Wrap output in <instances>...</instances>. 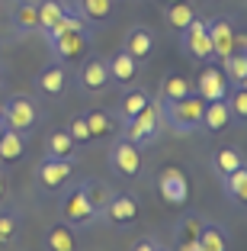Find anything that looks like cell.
I'll return each mask as SVG.
<instances>
[{
    "mask_svg": "<svg viewBox=\"0 0 247 251\" xmlns=\"http://www.w3.org/2000/svg\"><path fill=\"white\" fill-rule=\"evenodd\" d=\"M157 251H170V248H164V245H157Z\"/></svg>",
    "mask_w": 247,
    "mask_h": 251,
    "instance_id": "41",
    "label": "cell"
},
{
    "mask_svg": "<svg viewBox=\"0 0 247 251\" xmlns=\"http://www.w3.org/2000/svg\"><path fill=\"white\" fill-rule=\"evenodd\" d=\"M77 13L87 23H106L112 16V0H77Z\"/></svg>",
    "mask_w": 247,
    "mask_h": 251,
    "instance_id": "31",
    "label": "cell"
},
{
    "mask_svg": "<svg viewBox=\"0 0 247 251\" xmlns=\"http://www.w3.org/2000/svg\"><path fill=\"white\" fill-rule=\"evenodd\" d=\"M135 219H138V200L132 197V193H116L112 190L106 209H103V222H109L112 229H129Z\"/></svg>",
    "mask_w": 247,
    "mask_h": 251,
    "instance_id": "9",
    "label": "cell"
},
{
    "mask_svg": "<svg viewBox=\"0 0 247 251\" xmlns=\"http://www.w3.org/2000/svg\"><path fill=\"white\" fill-rule=\"evenodd\" d=\"M231 126V113H228L225 100H209L202 110V129L205 132H225Z\"/></svg>",
    "mask_w": 247,
    "mask_h": 251,
    "instance_id": "23",
    "label": "cell"
},
{
    "mask_svg": "<svg viewBox=\"0 0 247 251\" xmlns=\"http://www.w3.org/2000/svg\"><path fill=\"white\" fill-rule=\"evenodd\" d=\"M222 180V193H225V200L231 203V206L244 209L247 206V168H238L231 171V174H225Z\"/></svg>",
    "mask_w": 247,
    "mask_h": 251,
    "instance_id": "20",
    "label": "cell"
},
{
    "mask_svg": "<svg viewBox=\"0 0 247 251\" xmlns=\"http://www.w3.org/2000/svg\"><path fill=\"white\" fill-rule=\"evenodd\" d=\"M20 229H22V219L16 209H3L0 213V248L3 245H13L20 238Z\"/></svg>",
    "mask_w": 247,
    "mask_h": 251,
    "instance_id": "32",
    "label": "cell"
},
{
    "mask_svg": "<svg viewBox=\"0 0 247 251\" xmlns=\"http://www.w3.org/2000/svg\"><path fill=\"white\" fill-rule=\"evenodd\" d=\"M167 3H180V0H167Z\"/></svg>",
    "mask_w": 247,
    "mask_h": 251,
    "instance_id": "43",
    "label": "cell"
},
{
    "mask_svg": "<svg viewBox=\"0 0 247 251\" xmlns=\"http://www.w3.org/2000/svg\"><path fill=\"white\" fill-rule=\"evenodd\" d=\"M154 45H157V39H154V32L148 29V26H132V29L125 32V39H122V49L138 61V65H145V61L154 55Z\"/></svg>",
    "mask_w": 247,
    "mask_h": 251,
    "instance_id": "15",
    "label": "cell"
},
{
    "mask_svg": "<svg viewBox=\"0 0 247 251\" xmlns=\"http://www.w3.org/2000/svg\"><path fill=\"white\" fill-rule=\"evenodd\" d=\"M42 248L45 251H77V229H71L67 222L48 226L42 235Z\"/></svg>",
    "mask_w": 247,
    "mask_h": 251,
    "instance_id": "18",
    "label": "cell"
},
{
    "mask_svg": "<svg viewBox=\"0 0 247 251\" xmlns=\"http://www.w3.org/2000/svg\"><path fill=\"white\" fill-rule=\"evenodd\" d=\"M65 132L71 135L77 145H90V142H93V135H90V126H87V119H84V113H77V116L67 119V129H65Z\"/></svg>",
    "mask_w": 247,
    "mask_h": 251,
    "instance_id": "35",
    "label": "cell"
},
{
    "mask_svg": "<svg viewBox=\"0 0 247 251\" xmlns=\"http://www.w3.org/2000/svg\"><path fill=\"white\" fill-rule=\"evenodd\" d=\"M13 26H16V32H39V10H36V3L32 0H20L13 7Z\"/></svg>",
    "mask_w": 247,
    "mask_h": 251,
    "instance_id": "27",
    "label": "cell"
},
{
    "mask_svg": "<svg viewBox=\"0 0 247 251\" xmlns=\"http://www.w3.org/2000/svg\"><path fill=\"white\" fill-rule=\"evenodd\" d=\"M177 251H202V248H199L196 238H180V242H177Z\"/></svg>",
    "mask_w": 247,
    "mask_h": 251,
    "instance_id": "38",
    "label": "cell"
},
{
    "mask_svg": "<svg viewBox=\"0 0 247 251\" xmlns=\"http://www.w3.org/2000/svg\"><path fill=\"white\" fill-rule=\"evenodd\" d=\"M193 16H196V10L189 7L186 0H180V3H170V7H167L164 20H167V26H170V29H177V32H180V29H186V26H189V20H193Z\"/></svg>",
    "mask_w": 247,
    "mask_h": 251,
    "instance_id": "33",
    "label": "cell"
},
{
    "mask_svg": "<svg viewBox=\"0 0 247 251\" xmlns=\"http://www.w3.org/2000/svg\"><path fill=\"white\" fill-rule=\"evenodd\" d=\"M234 39H238V32H234V23L228 20V16H215V20H209V42H212V55H215V61L228 58V55L234 52Z\"/></svg>",
    "mask_w": 247,
    "mask_h": 251,
    "instance_id": "14",
    "label": "cell"
},
{
    "mask_svg": "<svg viewBox=\"0 0 247 251\" xmlns=\"http://www.w3.org/2000/svg\"><path fill=\"white\" fill-rule=\"evenodd\" d=\"M0 116H3V100H0Z\"/></svg>",
    "mask_w": 247,
    "mask_h": 251,
    "instance_id": "42",
    "label": "cell"
},
{
    "mask_svg": "<svg viewBox=\"0 0 247 251\" xmlns=\"http://www.w3.org/2000/svg\"><path fill=\"white\" fill-rule=\"evenodd\" d=\"M84 119H87L90 135H93V139H106V135H112V123H109V116L103 110H87V113H84Z\"/></svg>",
    "mask_w": 247,
    "mask_h": 251,
    "instance_id": "34",
    "label": "cell"
},
{
    "mask_svg": "<svg viewBox=\"0 0 247 251\" xmlns=\"http://www.w3.org/2000/svg\"><path fill=\"white\" fill-rule=\"evenodd\" d=\"M109 168H112V174H119V177L135 180L141 174V148L132 145L125 135H116L112 145H109Z\"/></svg>",
    "mask_w": 247,
    "mask_h": 251,
    "instance_id": "6",
    "label": "cell"
},
{
    "mask_svg": "<svg viewBox=\"0 0 247 251\" xmlns=\"http://www.w3.org/2000/svg\"><path fill=\"white\" fill-rule=\"evenodd\" d=\"M202 110H205V100L199 94H186V97H180V100H164V103H160L164 126L177 135L199 132V129H202Z\"/></svg>",
    "mask_w": 247,
    "mask_h": 251,
    "instance_id": "1",
    "label": "cell"
},
{
    "mask_svg": "<svg viewBox=\"0 0 247 251\" xmlns=\"http://www.w3.org/2000/svg\"><path fill=\"white\" fill-rule=\"evenodd\" d=\"M26 135L13 132V129H3L0 126V164H16L22 161V155H26Z\"/></svg>",
    "mask_w": 247,
    "mask_h": 251,
    "instance_id": "21",
    "label": "cell"
},
{
    "mask_svg": "<svg viewBox=\"0 0 247 251\" xmlns=\"http://www.w3.org/2000/svg\"><path fill=\"white\" fill-rule=\"evenodd\" d=\"M48 49H51V58L55 61H71L80 58V55L90 49V23L84 26H71V29H58V32H48Z\"/></svg>",
    "mask_w": 247,
    "mask_h": 251,
    "instance_id": "4",
    "label": "cell"
},
{
    "mask_svg": "<svg viewBox=\"0 0 247 251\" xmlns=\"http://www.w3.org/2000/svg\"><path fill=\"white\" fill-rule=\"evenodd\" d=\"M42 123V103L29 94H13L3 100V116H0V126L3 129H13L20 135H29L36 126Z\"/></svg>",
    "mask_w": 247,
    "mask_h": 251,
    "instance_id": "3",
    "label": "cell"
},
{
    "mask_svg": "<svg viewBox=\"0 0 247 251\" xmlns=\"http://www.w3.org/2000/svg\"><path fill=\"white\" fill-rule=\"evenodd\" d=\"M61 216H65V222L71 229H90L96 222V213L90 209L87 200H84L80 187H74V190H67L65 197H61Z\"/></svg>",
    "mask_w": 247,
    "mask_h": 251,
    "instance_id": "10",
    "label": "cell"
},
{
    "mask_svg": "<svg viewBox=\"0 0 247 251\" xmlns=\"http://www.w3.org/2000/svg\"><path fill=\"white\" fill-rule=\"evenodd\" d=\"M225 103H228V113H231V123L244 126L247 123V87L244 84H231Z\"/></svg>",
    "mask_w": 247,
    "mask_h": 251,
    "instance_id": "30",
    "label": "cell"
},
{
    "mask_svg": "<svg viewBox=\"0 0 247 251\" xmlns=\"http://www.w3.org/2000/svg\"><path fill=\"white\" fill-rule=\"evenodd\" d=\"M209 161H212V171H215L218 177H225V174H231V171L244 168V151L234 148V145H222V148L212 151Z\"/></svg>",
    "mask_w": 247,
    "mask_h": 251,
    "instance_id": "22",
    "label": "cell"
},
{
    "mask_svg": "<svg viewBox=\"0 0 247 251\" xmlns=\"http://www.w3.org/2000/svg\"><path fill=\"white\" fill-rule=\"evenodd\" d=\"M157 238H138V242H135V245H132V248L129 251H157Z\"/></svg>",
    "mask_w": 247,
    "mask_h": 251,
    "instance_id": "37",
    "label": "cell"
},
{
    "mask_svg": "<svg viewBox=\"0 0 247 251\" xmlns=\"http://www.w3.org/2000/svg\"><path fill=\"white\" fill-rule=\"evenodd\" d=\"M138 61L132 58L125 49H119L116 55L106 58V71H109V84H119V87H129L135 77H138Z\"/></svg>",
    "mask_w": 247,
    "mask_h": 251,
    "instance_id": "16",
    "label": "cell"
},
{
    "mask_svg": "<svg viewBox=\"0 0 247 251\" xmlns=\"http://www.w3.org/2000/svg\"><path fill=\"white\" fill-rule=\"evenodd\" d=\"M74 81H77V90L80 94H103L109 87V71H106V58H84L74 74Z\"/></svg>",
    "mask_w": 247,
    "mask_h": 251,
    "instance_id": "8",
    "label": "cell"
},
{
    "mask_svg": "<svg viewBox=\"0 0 247 251\" xmlns=\"http://www.w3.org/2000/svg\"><path fill=\"white\" fill-rule=\"evenodd\" d=\"M7 193H10V177H7V171L0 168V203L7 200Z\"/></svg>",
    "mask_w": 247,
    "mask_h": 251,
    "instance_id": "39",
    "label": "cell"
},
{
    "mask_svg": "<svg viewBox=\"0 0 247 251\" xmlns=\"http://www.w3.org/2000/svg\"><path fill=\"white\" fill-rule=\"evenodd\" d=\"M196 242H199V248H202V251H231L228 229H225V226H218V222H209V219H202Z\"/></svg>",
    "mask_w": 247,
    "mask_h": 251,
    "instance_id": "19",
    "label": "cell"
},
{
    "mask_svg": "<svg viewBox=\"0 0 247 251\" xmlns=\"http://www.w3.org/2000/svg\"><path fill=\"white\" fill-rule=\"evenodd\" d=\"M36 10H39V32H51L61 23V16H65L67 7L61 0H39Z\"/></svg>",
    "mask_w": 247,
    "mask_h": 251,
    "instance_id": "28",
    "label": "cell"
},
{
    "mask_svg": "<svg viewBox=\"0 0 247 251\" xmlns=\"http://www.w3.org/2000/svg\"><path fill=\"white\" fill-rule=\"evenodd\" d=\"M199 226H202V219L199 216H183V222L177 226V238H196L199 235Z\"/></svg>",
    "mask_w": 247,
    "mask_h": 251,
    "instance_id": "36",
    "label": "cell"
},
{
    "mask_svg": "<svg viewBox=\"0 0 247 251\" xmlns=\"http://www.w3.org/2000/svg\"><path fill=\"white\" fill-rule=\"evenodd\" d=\"M180 52L186 55L189 61H196V65H209V61H215V55H212V42H209V20L193 16L186 29H180Z\"/></svg>",
    "mask_w": 247,
    "mask_h": 251,
    "instance_id": "5",
    "label": "cell"
},
{
    "mask_svg": "<svg viewBox=\"0 0 247 251\" xmlns=\"http://www.w3.org/2000/svg\"><path fill=\"white\" fill-rule=\"evenodd\" d=\"M193 90H196V94L202 97L205 103H209V100H225L228 90H231V84L225 81L222 68H215V65L209 61V65L199 71V77H196V84H193Z\"/></svg>",
    "mask_w": 247,
    "mask_h": 251,
    "instance_id": "13",
    "label": "cell"
},
{
    "mask_svg": "<svg viewBox=\"0 0 247 251\" xmlns=\"http://www.w3.org/2000/svg\"><path fill=\"white\" fill-rule=\"evenodd\" d=\"M122 135L138 148H151L157 145V139L164 135V116H160V103L157 97H151L129 123H122Z\"/></svg>",
    "mask_w": 247,
    "mask_h": 251,
    "instance_id": "2",
    "label": "cell"
},
{
    "mask_svg": "<svg viewBox=\"0 0 247 251\" xmlns=\"http://www.w3.org/2000/svg\"><path fill=\"white\" fill-rule=\"evenodd\" d=\"M222 74L228 84H247V52L234 49L228 58H222Z\"/></svg>",
    "mask_w": 247,
    "mask_h": 251,
    "instance_id": "26",
    "label": "cell"
},
{
    "mask_svg": "<svg viewBox=\"0 0 247 251\" xmlns=\"http://www.w3.org/2000/svg\"><path fill=\"white\" fill-rule=\"evenodd\" d=\"M0 84H3V65H0Z\"/></svg>",
    "mask_w": 247,
    "mask_h": 251,
    "instance_id": "40",
    "label": "cell"
},
{
    "mask_svg": "<svg viewBox=\"0 0 247 251\" xmlns=\"http://www.w3.org/2000/svg\"><path fill=\"white\" fill-rule=\"evenodd\" d=\"M36 90L42 97L61 100V97H65V90H67V68H65V61H55V58H51L48 65L39 68V74H36Z\"/></svg>",
    "mask_w": 247,
    "mask_h": 251,
    "instance_id": "11",
    "label": "cell"
},
{
    "mask_svg": "<svg viewBox=\"0 0 247 251\" xmlns=\"http://www.w3.org/2000/svg\"><path fill=\"white\" fill-rule=\"evenodd\" d=\"M80 193H84V200L90 203V209L96 213V219H103V209H106L109 197H112V187L103 177H84L80 180Z\"/></svg>",
    "mask_w": 247,
    "mask_h": 251,
    "instance_id": "17",
    "label": "cell"
},
{
    "mask_svg": "<svg viewBox=\"0 0 247 251\" xmlns=\"http://www.w3.org/2000/svg\"><path fill=\"white\" fill-rule=\"evenodd\" d=\"M148 100H151V94H148V90H141V87H132V90H125L122 97H119V103H116V119L119 123H129L132 116H135V113L141 110V106L148 103Z\"/></svg>",
    "mask_w": 247,
    "mask_h": 251,
    "instance_id": "24",
    "label": "cell"
},
{
    "mask_svg": "<svg viewBox=\"0 0 247 251\" xmlns=\"http://www.w3.org/2000/svg\"><path fill=\"white\" fill-rule=\"evenodd\" d=\"M71 177H74V164L65 161V158L45 155L42 161H39V168H36V184L42 187V190H48V193L61 190Z\"/></svg>",
    "mask_w": 247,
    "mask_h": 251,
    "instance_id": "7",
    "label": "cell"
},
{
    "mask_svg": "<svg viewBox=\"0 0 247 251\" xmlns=\"http://www.w3.org/2000/svg\"><path fill=\"white\" fill-rule=\"evenodd\" d=\"M45 155L74 161V155H77V142H74L65 129H55V132H48V139H45Z\"/></svg>",
    "mask_w": 247,
    "mask_h": 251,
    "instance_id": "25",
    "label": "cell"
},
{
    "mask_svg": "<svg viewBox=\"0 0 247 251\" xmlns=\"http://www.w3.org/2000/svg\"><path fill=\"white\" fill-rule=\"evenodd\" d=\"M157 190H160V197L167 200L170 206H186V200H189V177L183 174L180 168H164L157 174Z\"/></svg>",
    "mask_w": 247,
    "mask_h": 251,
    "instance_id": "12",
    "label": "cell"
},
{
    "mask_svg": "<svg viewBox=\"0 0 247 251\" xmlns=\"http://www.w3.org/2000/svg\"><path fill=\"white\" fill-rule=\"evenodd\" d=\"M186 94H196V90H193V84H189L183 74H167V77L160 81L157 100H160V103H164V100H180V97H186Z\"/></svg>",
    "mask_w": 247,
    "mask_h": 251,
    "instance_id": "29",
    "label": "cell"
}]
</instances>
